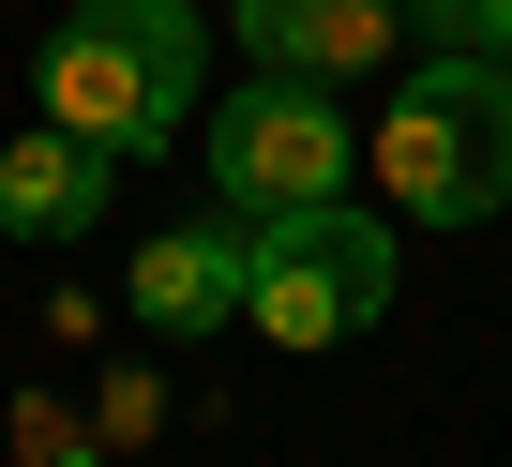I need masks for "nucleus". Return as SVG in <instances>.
I'll return each instance as SVG.
<instances>
[{
	"label": "nucleus",
	"mask_w": 512,
	"mask_h": 467,
	"mask_svg": "<svg viewBox=\"0 0 512 467\" xmlns=\"http://www.w3.org/2000/svg\"><path fill=\"white\" fill-rule=\"evenodd\" d=\"M196 151H211V211H241V226L332 211V196L362 181V121H347L332 91H302V76H241V91L196 121Z\"/></svg>",
	"instance_id": "3"
},
{
	"label": "nucleus",
	"mask_w": 512,
	"mask_h": 467,
	"mask_svg": "<svg viewBox=\"0 0 512 467\" xmlns=\"http://www.w3.org/2000/svg\"><path fill=\"white\" fill-rule=\"evenodd\" d=\"M121 287H136V332H166V347H211V332H241V287H256V226H241V211L151 226Z\"/></svg>",
	"instance_id": "5"
},
{
	"label": "nucleus",
	"mask_w": 512,
	"mask_h": 467,
	"mask_svg": "<svg viewBox=\"0 0 512 467\" xmlns=\"http://www.w3.org/2000/svg\"><path fill=\"white\" fill-rule=\"evenodd\" d=\"M377 211H407V226H497L512 211V76L482 46L422 61L377 106Z\"/></svg>",
	"instance_id": "2"
},
{
	"label": "nucleus",
	"mask_w": 512,
	"mask_h": 467,
	"mask_svg": "<svg viewBox=\"0 0 512 467\" xmlns=\"http://www.w3.org/2000/svg\"><path fill=\"white\" fill-rule=\"evenodd\" d=\"M392 287H407V257L377 242V211L332 196V211L256 226V287H241V317L272 332V347H347V332L392 317Z\"/></svg>",
	"instance_id": "4"
},
{
	"label": "nucleus",
	"mask_w": 512,
	"mask_h": 467,
	"mask_svg": "<svg viewBox=\"0 0 512 467\" xmlns=\"http://www.w3.org/2000/svg\"><path fill=\"white\" fill-rule=\"evenodd\" d=\"M196 76H211L196 0H76L46 31V61H31V106L121 166V151H166L196 121Z\"/></svg>",
	"instance_id": "1"
},
{
	"label": "nucleus",
	"mask_w": 512,
	"mask_h": 467,
	"mask_svg": "<svg viewBox=\"0 0 512 467\" xmlns=\"http://www.w3.org/2000/svg\"><path fill=\"white\" fill-rule=\"evenodd\" d=\"M106 211H121V166H106L91 136L31 121L16 151H0V226H16V242H91Z\"/></svg>",
	"instance_id": "7"
},
{
	"label": "nucleus",
	"mask_w": 512,
	"mask_h": 467,
	"mask_svg": "<svg viewBox=\"0 0 512 467\" xmlns=\"http://www.w3.org/2000/svg\"><path fill=\"white\" fill-rule=\"evenodd\" d=\"M226 16H241V61H256V76L347 91V76H377V46L407 31V0H226Z\"/></svg>",
	"instance_id": "6"
},
{
	"label": "nucleus",
	"mask_w": 512,
	"mask_h": 467,
	"mask_svg": "<svg viewBox=\"0 0 512 467\" xmlns=\"http://www.w3.org/2000/svg\"><path fill=\"white\" fill-rule=\"evenodd\" d=\"M482 61H497V76H512V0H482Z\"/></svg>",
	"instance_id": "8"
}]
</instances>
